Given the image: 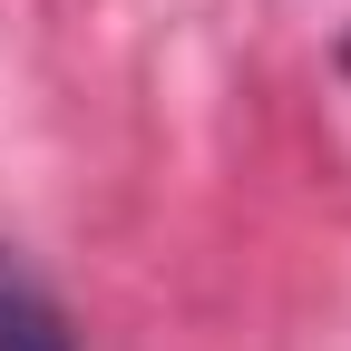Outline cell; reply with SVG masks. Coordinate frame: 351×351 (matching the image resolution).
Segmentation results:
<instances>
[{"label":"cell","instance_id":"1","mask_svg":"<svg viewBox=\"0 0 351 351\" xmlns=\"http://www.w3.org/2000/svg\"><path fill=\"white\" fill-rule=\"evenodd\" d=\"M0 351H78V341H69V313H59V293L39 283L10 244H0Z\"/></svg>","mask_w":351,"mask_h":351}]
</instances>
